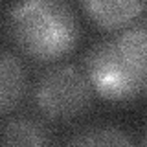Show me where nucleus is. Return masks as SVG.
<instances>
[{
  "label": "nucleus",
  "instance_id": "1",
  "mask_svg": "<svg viewBox=\"0 0 147 147\" xmlns=\"http://www.w3.org/2000/svg\"><path fill=\"white\" fill-rule=\"evenodd\" d=\"M7 35L28 59L53 63L77 46L79 24L61 0H24L9 11Z\"/></svg>",
  "mask_w": 147,
  "mask_h": 147
},
{
  "label": "nucleus",
  "instance_id": "2",
  "mask_svg": "<svg viewBox=\"0 0 147 147\" xmlns=\"http://www.w3.org/2000/svg\"><path fill=\"white\" fill-rule=\"evenodd\" d=\"M92 88L109 101H131L147 94V57L118 30L101 39L85 57Z\"/></svg>",
  "mask_w": 147,
  "mask_h": 147
},
{
  "label": "nucleus",
  "instance_id": "3",
  "mask_svg": "<svg viewBox=\"0 0 147 147\" xmlns=\"http://www.w3.org/2000/svg\"><path fill=\"white\" fill-rule=\"evenodd\" d=\"M92 101V85L86 74L74 66H53L39 77L35 103L46 118L70 121L86 112Z\"/></svg>",
  "mask_w": 147,
  "mask_h": 147
},
{
  "label": "nucleus",
  "instance_id": "4",
  "mask_svg": "<svg viewBox=\"0 0 147 147\" xmlns=\"http://www.w3.org/2000/svg\"><path fill=\"white\" fill-rule=\"evenodd\" d=\"M83 11L96 26L118 31L147 9V0H79Z\"/></svg>",
  "mask_w": 147,
  "mask_h": 147
},
{
  "label": "nucleus",
  "instance_id": "5",
  "mask_svg": "<svg viewBox=\"0 0 147 147\" xmlns=\"http://www.w3.org/2000/svg\"><path fill=\"white\" fill-rule=\"evenodd\" d=\"M24 96V70L15 55L2 53L0 59V112L7 114Z\"/></svg>",
  "mask_w": 147,
  "mask_h": 147
},
{
  "label": "nucleus",
  "instance_id": "6",
  "mask_svg": "<svg viewBox=\"0 0 147 147\" xmlns=\"http://www.w3.org/2000/svg\"><path fill=\"white\" fill-rule=\"evenodd\" d=\"M52 142L50 132L42 123L28 118L7 119L2 125V145H48Z\"/></svg>",
  "mask_w": 147,
  "mask_h": 147
},
{
  "label": "nucleus",
  "instance_id": "7",
  "mask_svg": "<svg viewBox=\"0 0 147 147\" xmlns=\"http://www.w3.org/2000/svg\"><path fill=\"white\" fill-rule=\"evenodd\" d=\"M70 145H129L131 140L123 131L110 125L86 127L68 140Z\"/></svg>",
  "mask_w": 147,
  "mask_h": 147
},
{
  "label": "nucleus",
  "instance_id": "8",
  "mask_svg": "<svg viewBox=\"0 0 147 147\" xmlns=\"http://www.w3.org/2000/svg\"><path fill=\"white\" fill-rule=\"evenodd\" d=\"M144 144L147 145V129H145V134H144Z\"/></svg>",
  "mask_w": 147,
  "mask_h": 147
}]
</instances>
